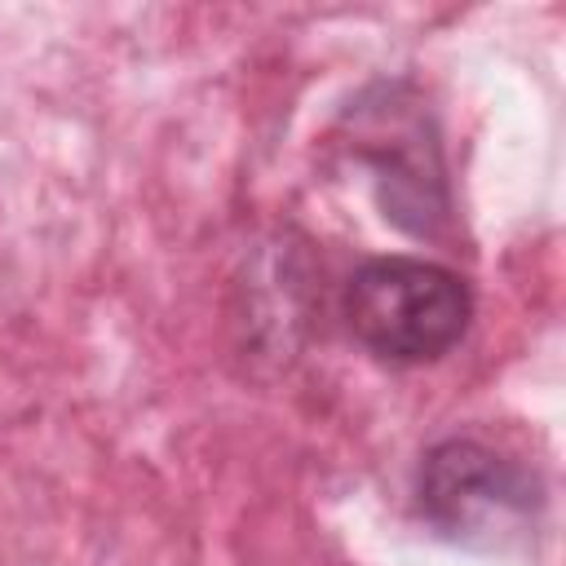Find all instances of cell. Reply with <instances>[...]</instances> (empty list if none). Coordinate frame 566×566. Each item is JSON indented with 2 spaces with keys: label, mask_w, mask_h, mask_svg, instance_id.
<instances>
[{
  "label": "cell",
  "mask_w": 566,
  "mask_h": 566,
  "mask_svg": "<svg viewBox=\"0 0 566 566\" xmlns=\"http://www.w3.org/2000/svg\"><path fill=\"white\" fill-rule=\"evenodd\" d=\"M469 318L473 301L464 279L438 261L376 256L345 283V323L380 363H438L464 340Z\"/></svg>",
  "instance_id": "cell-1"
},
{
  "label": "cell",
  "mask_w": 566,
  "mask_h": 566,
  "mask_svg": "<svg viewBox=\"0 0 566 566\" xmlns=\"http://www.w3.org/2000/svg\"><path fill=\"white\" fill-rule=\"evenodd\" d=\"M416 509L460 548H509L539 517V482L486 442L447 438L420 460Z\"/></svg>",
  "instance_id": "cell-2"
},
{
  "label": "cell",
  "mask_w": 566,
  "mask_h": 566,
  "mask_svg": "<svg viewBox=\"0 0 566 566\" xmlns=\"http://www.w3.org/2000/svg\"><path fill=\"white\" fill-rule=\"evenodd\" d=\"M354 150L371 172L376 199L394 226L407 234H438L451 217L442 150L429 115L416 102H398V88H385L380 106H363L354 124Z\"/></svg>",
  "instance_id": "cell-3"
}]
</instances>
